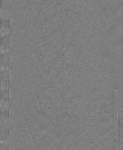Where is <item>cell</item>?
Instances as JSON below:
<instances>
[{"instance_id":"7a4b0ae2","label":"cell","mask_w":123,"mask_h":150,"mask_svg":"<svg viewBox=\"0 0 123 150\" xmlns=\"http://www.w3.org/2000/svg\"><path fill=\"white\" fill-rule=\"evenodd\" d=\"M1 40L2 45L8 48L9 47V38L8 35L3 36Z\"/></svg>"},{"instance_id":"6da1fadb","label":"cell","mask_w":123,"mask_h":150,"mask_svg":"<svg viewBox=\"0 0 123 150\" xmlns=\"http://www.w3.org/2000/svg\"><path fill=\"white\" fill-rule=\"evenodd\" d=\"M1 65L4 67H8L9 63V54L8 52L3 53L1 56Z\"/></svg>"},{"instance_id":"3957f363","label":"cell","mask_w":123,"mask_h":150,"mask_svg":"<svg viewBox=\"0 0 123 150\" xmlns=\"http://www.w3.org/2000/svg\"><path fill=\"white\" fill-rule=\"evenodd\" d=\"M1 77L2 79L4 81H8L9 77V72L8 70L3 71L1 73Z\"/></svg>"}]
</instances>
